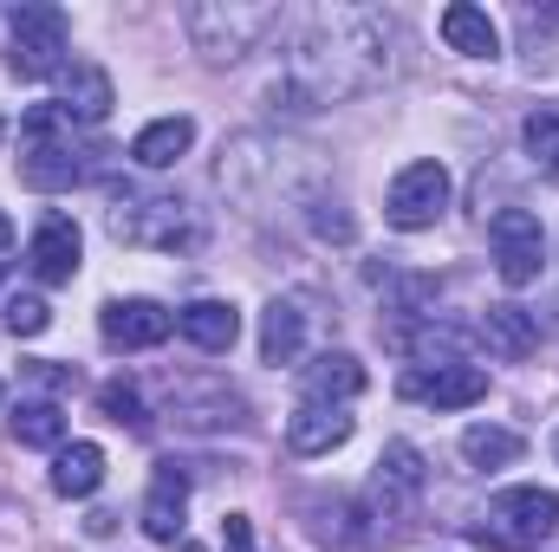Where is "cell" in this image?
Masks as SVG:
<instances>
[{"label":"cell","mask_w":559,"mask_h":552,"mask_svg":"<svg viewBox=\"0 0 559 552\" xmlns=\"http://www.w3.org/2000/svg\"><path fill=\"white\" fill-rule=\"evenodd\" d=\"M554 455H559V435H554Z\"/></svg>","instance_id":"4dcf8cb0"},{"label":"cell","mask_w":559,"mask_h":552,"mask_svg":"<svg viewBox=\"0 0 559 552\" xmlns=\"http://www.w3.org/2000/svg\"><path fill=\"white\" fill-rule=\"evenodd\" d=\"M7 248H13V221L0 215V254H7Z\"/></svg>","instance_id":"f546056e"},{"label":"cell","mask_w":559,"mask_h":552,"mask_svg":"<svg viewBox=\"0 0 559 552\" xmlns=\"http://www.w3.org/2000/svg\"><path fill=\"white\" fill-rule=\"evenodd\" d=\"M20 176L26 189H72L85 176H98V149L85 143V131L59 111V105H33L20 118Z\"/></svg>","instance_id":"3957f363"},{"label":"cell","mask_w":559,"mask_h":552,"mask_svg":"<svg viewBox=\"0 0 559 552\" xmlns=\"http://www.w3.org/2000/svg\"><path fill=\"white\" fill-rule=\"evenodd\" d=\"M189 143H195L189 118H156V124H143L138 137H131V163L138 169H169V163L189 156Z\"/></svg>","instance_id":"7402d4cb"},{"label":"cell","mask_w":559,"mask_h":552,"mask_svg":"<svg viewBox=\"0 0 559 552\" xmlns=\"http://www.w3.org/2000/svg\"><path fill=\"white\" fill-rule=\"evenodd\" d=\"M13 72L20 79H59L72 65V20L66 7H46V0H26L13 7Z\"/></svg>","instance_id":"8992f818"},{"label":"cell","mask_w":559,"mask_h":552,"mask_svg":"<svg viewBox=\"0 0 559 552\" xmlns=\"http://www.w3.org/2000/svg\"><path fill=\"white\" fill-rule=\"evenodd\" d=\"M521 137H527V149H534V163L559 169V111H554V105H547V111H534V118L521 124Z\"/></svg>","instance_id":"83f0119b"},{"label":"cell","mask_w":559,"mask_h":552,"mask_svg":"<svg viewBox=\"0 0 559 552\" xmlns=\"http://www.w3.org/2000/svg\"><path fill=\"white\" fill-rule=\"evenodd\" d=\"M475 338L495 351V358H508V364H521V358H534V345H540V319L527 312V305H514V299H501V305H488L481 312V325H475Z\"/></svg>","instance_id":"e0dca14e"},{"label":"cell","mask_w":559,"mask_h":552,"mask_svg":"<svg viewBox=\"0 0 559 552\" xmlns=\"http://www.w3.org/2000/svg\"><path fill=\"white\" fill-rule=\"evenodd\" d=\"M0 137H7V124H0Z\"/></svg>","instance_id":"1f68e13d"},{"label":"cell","mask_w":559,"mask_h":552,"mask_svg":"<svg viewBox=\"0 0 559 552\" xmlns=\"http://www.w3.org/2000/svg\"><path fill=\"white\" fill-rule=\"evenodd\" d=\"M299 351H306V312L293 299H274L261 312V358L267 364H299Z\"/></svg>","instance_id":"603a6c76"},{"label":"cell","mask_w":559,"mask_h":552,"mask_svg":"<svg viewBox=\"0 0 559 552\" xmlns=\"http://www.w3.org/2000/svg\"><path fill=\"white\" fill-rule=\"evenodd\" d=\"M13 442L20 448H66V410L59 404H20L13 410Z\"/></svg>","instance_id":"d4e9b609"},{"label":"cell","mask_w":559,"mask_h":552,"mask_svg":"<svg viewBox=\"0 0 559 552\" xmlns=\"http://www.w3.org/2000/svg\"><path fill=\"white\" fill-rule=\"evenodd\" d=\"M79 254H85V235H79V221L72 215H39V228H33V241H26V267L33 279H46V286H66V279L79 274Z\"/></svg>","instance_id":"7c38bea8"},{"label":"cell","mask_w":559,"mask_h":552,"mask_svg":"<svg viewBox=\"0 0 559 552\" xmlns=\"http://www.w3.org/2000/svg\"><path fill=\"white\" fill-rule=\"evenodd\" d=\"M52 488H59L66 501L98 494V488H105V448H98V442H66V448L52 455Z\"/></svg>","instance_id":"44dd1931"},{"label":"cell","mask_w":559,"mask_h":552,"mask_svg":"<svg viewBox=\"0 0 559 552\" xmlns=\"http://www.w3.org/2000/svg\"><path fill=\"white\" fill-rule=\"evenodd\" d=\"M274 26H280L274 0H195V7H182V33L195 39V52H202L209 65L248 59Z\"/></svg>","instance_id":"5b68a950"},{"label":"cell","mask_w":559,"mask_h":552,"mask_svg":"<svg viewBox=\"0 0 559 552\" xmlns=\"http://www.w3.org/2000/svg\"><path fill=\"white\" fill-rule=\"evenodd\" d=\"M182 514H189V475L176 468V461H156V475H150V494H143V533L156 540V547H169L176 533H182Z\"/></svg>","instance_id":"5bb4252c"},{"label":"cell","mask_w":559,"mask_h":552,"mask_svg":"<svg viewBox=\"0 0 559 552\" xmlns=\"http://www.w3.org/2000/svg\"><path fill=\"white\" fill-rule=\"evenodd\" d=\"M98 416L105 422H118V429H150V410H143V391L138 384H124V377H111V384H98Z\"/></svg>","instance_id":"484cf974"},{"label":"cell","mask_w":559,"mask_h":552,"mask_svg":"<svg viewBox=\"0 0 559 552\" xmlns=\"http://www.w3.org/2000/svg\"><path fill=\"white\" fill-rule=\"evenodd\" d=\"M98 332H105L111 351H156L176 332V312L156 305V299H111L105 319H98Z\"/></svg>","instance_id":"30bf717a"},{"label":"cell","mask_w":559,"mask_h":552,"mask_svg":"<svg viewBox=\"0 0 559 552\" xmlns=\"http://www.w3.org/2000/svg\"><path fill=\"white\" fill-rule=\"evenodd\" d=\"M352 410H338V404H299L293 422H286V448L293 455H332V448H345L352 442Z\"/></svg>","instance_id":"d6986e66"},{"label":"cell","mask_w":559,"mask_h":552,"mask_svg":"<svg viewBox=\"0 0 559 552\" xmlns=\"http://www.w3.org/2000/svg\"><path fill=\"white\" fill-rule=\"evenodd\" d=\"M488 248H495V274L508 279V286H534V279L547 274V228L527 208H501L488 221Z\"/></svg>","instance_id":"9c48e42d"},{"label":"cell","mask_w":559,"mask_h":552,"mask_svg":"<svg viewBox=\"0 0 559 552\" xmlns=\"http://www.w3.org/2000/svg\"><path fill=\"white\" fill-rule=\"evenodd\" d=\"M365 384H371V377H365V364H358L352 351H319V358L299 371V391H306L299 404H338V410H345Z\"/></svg>","instance_id":"ac0fdd59"},{"label":"cell","mask_w":559,"mask_h":552,"mask_svg":"<svg viewBox=\"0 0 559 552\" xmlns=\"http://www.w3.org/2000/svg\"><path fill=\"white\" fill-rule=\"evenodd\" d=\"M176 332H182L195 351L228 358V351H235V338H241V312H235L228 299H189V305L176 312Z\"/></svg>","instance_id":"2e32d148"},{"label":"cell","mask_w":559,"mask_h":552,"mask_svg":"<svg viewBox=\"0 0 559 552\" xmlns=\"http://www.w3.org/2000/svg\"><path fill=\"white\" fill-rule=\"evenodd\" d=\"M397 52H404V26L384 7H319L293 46H286V72H280L274 98L286 92V111H319V105H345L365 98L378 85L397 79Z\"/></svg>","instance_id":"6da1fadb"},{"label":"cell","mask_w":559,"mask_h":552,"mask_svg":"<svg viewBox=\"0 0 559 552\" xmlns=\"http://www.w3.org/2000/svg\"><path fill=\"white\" fill-rule=\"evenodd\" d=\"M222 547L228 552H254V520H248V514H228V520H222Z\"/></svg>","instance_id":"f1b7e54d"},{"label":"cell","mask_w":559,"mask_h":552,"mask_svg":"<svg viewBox=\"0 0 559 552\" xmlns=\"http://www.w3.org/2000/svg\"><path fill=\"white\" fill-rule=\"evenodd\" d=\"M442 39H449V52H462V59H495V52H501V26L488 20V7H468V0L442 7Z\"/></svg>","instance_id":"ffe728a7"},{"label":"cell","mask_w":559,"mask_h":552,"mask_svg":"<svg viewBox=\"0 0 559 552\" xmlns=\"http://www.w3.org/2000/svg\"><path fill=\"white\" fill-rule=\"evenodd\" d=\"M0 325H7L13 338H39V332L52 325V305H46L39 292H20V286H13V292L0 299Z\"/></svg>","instance_id":"4316f807"},{"label":"cell","mask_w":559,"mask_h":552,"mask_svg":"<svg viewBox=\"0 0 559 552\" xmlns=\"http://www.w3.org/2000/svg\"><path fill=\"white\" fill-rule=\"evenodd\" d=\"M449 195H455L449 169L423 156L411 169H397V182H391V195H384V221H391L397 235H423V228H436V221L449 215Z\"/></svg>","instance_id":"ba28073f"},{"label":"cell","mask_w":559,"mask_h":552,"mask_svg":"<svg viewBox=\"0 0 559 552\" xmlns=\"http://www.w3.org/2000/svg\"><path fill=\"white\" fill-rule=\"evenodd\" d=\"M105 228H111V241H124V248H156V254H195V248L209 241L202 215H195L182 195H156V189H124V195L111 202Z\"/></svg>","instance_id":"277c9868"},{"label":"cell","mask_w":559,"mask_h":552,"mask_svg":"<svg viewBox=\"0 0 559 552\" xmlns=\"http://www.w3.org/2000/svg\"><path fill=\"white\" fill-rule=\"evenodd\" d=\"M527 455V435L521 429H501V422H468L462 429V461L468 468H508Z\"/></svg>","instance_id":"cb8c5ba5"},{"label":"cell","mask_w":559,"mask_h":552,"mask_svg":"<svg viewBox=\"0 0 559 552\" xmlns=\"http://www.w3.org/2000/svg\"><path fill=\"white\" fill-rule=\"evenodd\" d=\"M79 131H92V124H105L111 118V105H118V92H111V72L105 65H92V59H72L66 72H59V98H52Z\"/></svg>","instance_id":"4fadbf2b"},{"label":"cell","mask_w":559,"mask_h":552,"mask_svg":"<svg viewBox=\"0 0 559 552\" xmlns=\"http://www.w3.org/2000/svg\"><path fill=\"white\" fill-rule=\"evenodd\" d=\"M411 404H429V410H468L488 397V371L481 364H436V371H404L397 384Z\"/></svg>","instance_id":"8fae6325"},{"label":"cell","mask_w":559,"mask_h":552,"mask_svg":"<svg viewBox=\"0 0 559 552\" xmlns=\"http://www.w3.org/2000/svg\"><path fill=\"white\" fill-rule=\"evenodd\" d=\"M222 195L261 221V228H312L319 208L332 202V169L319 163V149L274 131H241L222 143Z\"/></svg>","instance_id":"7a4b0ae2"},{"label":"cell","mask_w":559,"mask_h":552,"mask_svg":"<svg viewBox=\"0 0 559 552\" xmlns=\"http://www.w3.org/2000/svg\"><path fill=\"white\" fill-rule=\"evenodd\" d=\"M554 527H559L554 488H501L481 514V540H501V547H540V540H554Z\"/></svg>","instance_id":"52a82bcc"},{"label":"cell","mask_w":559,"mask_h":552,"mask_svg":"<svg viewBox=\"0 0 559 552\" xmlns=\"http://www.w3.org/2000/svg\"><path fill=\"white\" fill-rule=\"evenodd\" d=\"M468 345H475V332H462V325H449V319H436V312H423L417 325H404V332H397V351H411V358H417V371H436V364H468Z\"/></svg>","instance_id":"9a60e30c"}]
</instances>
